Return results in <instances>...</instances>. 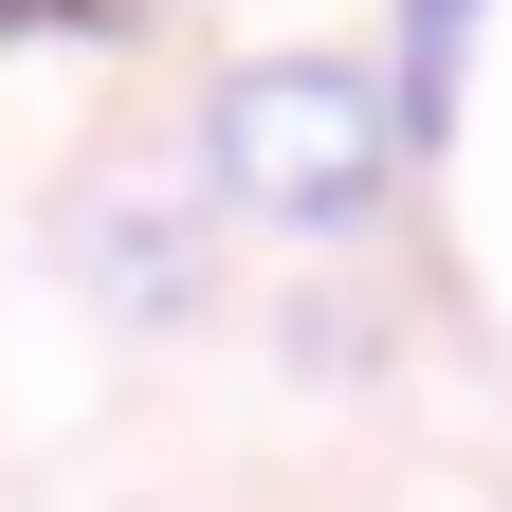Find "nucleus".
Listing matches in <instances>:
<instances>
[{
	"mask_svg": "<svg viewBox=\"0 0 512 512\" xmlns=\"http://www.w3.org/2000/svg\"><path fill=\"white\" fill-rule=\"evenodd\" d=\"M92 19H110V0H92Z\"/></svg>",
	"mask_w": 512,
	"mask_h": 512,
	"instance_id": "7ed1b4c3",
	"label": "nucleus"
},
{
	"mask_svg": "<svg viewBox=\"0 0 512 512\" xmlns=\"http://www.w3.org/2000/svg\"><path fill=\"white\" fill-rule=\"evenodd\" d=\"M202 147H220V183L238 202H275V220H348V202H384V92L366 74H330V55H256V74L202 110Z\"/></svg>",
	"mask_w": 512,
	"mask_h": 512,
	"instance_id": "f257e3e1",
	"label": "nucleus"
},
{
	"mask_svg": "<svg viewBox=\"0 0 512 512\" xmlns=\"http://www.w3.org/2000/svg\"><path fill=\"white\" fill-rule=\"evenodd\" d=\"M0 19H92V0H0Z\"/></svg>",
	"mask_w": 512,
	"mask_h": 512,
	"instance_id": "f03ea898",
	"label": "nucleus"
}]
</instances>
